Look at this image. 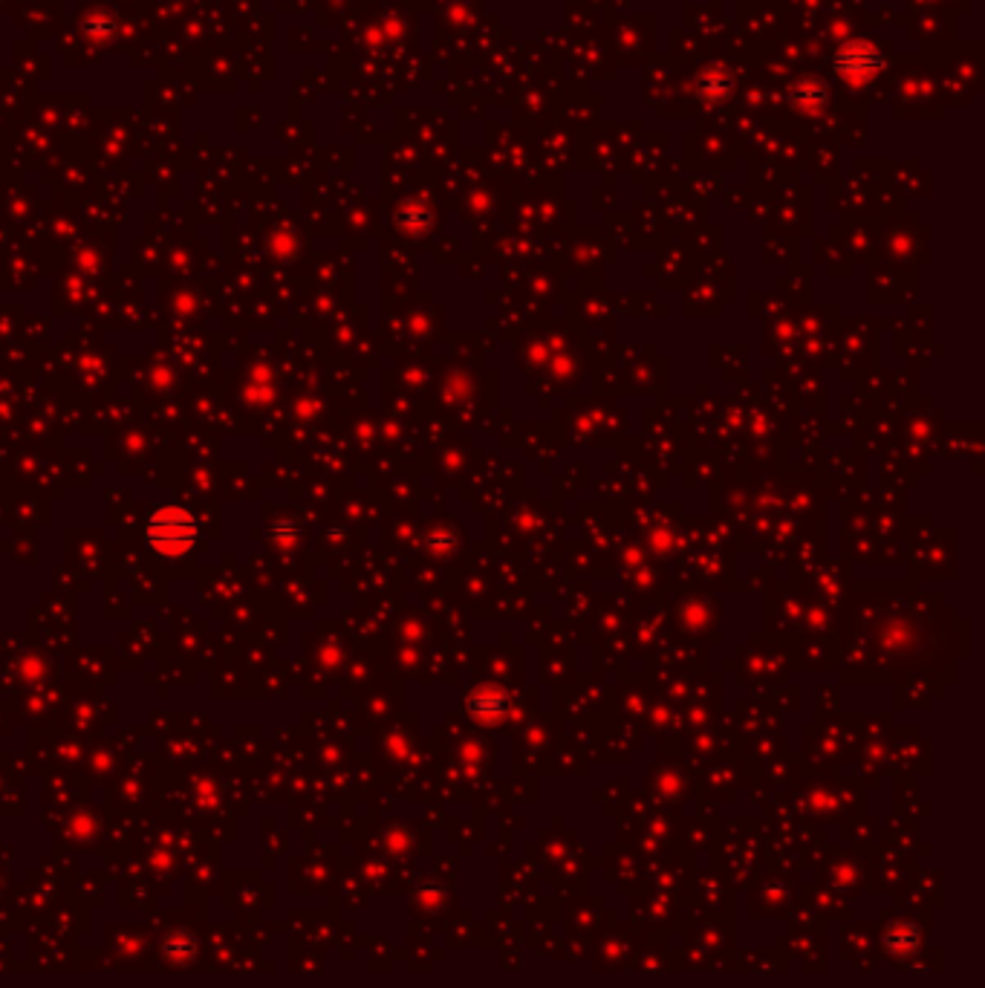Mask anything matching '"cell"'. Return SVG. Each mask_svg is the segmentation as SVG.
Here are the masks:
<instances>
[{"mask_svg":"<svg viewBox=\"0 0 985 988\" xmlns=\"http://www.w3.org/2000/svg\"><path fill=\"white\" fill-rule=\"evenodd\" d=\"M151 546L162 555H180L197 538V523L182 509H159L148 526Z\"/></svg>","mask_w":985,"mask_h":988,"instance_id":"1","label":"cell"}]
</instances>
